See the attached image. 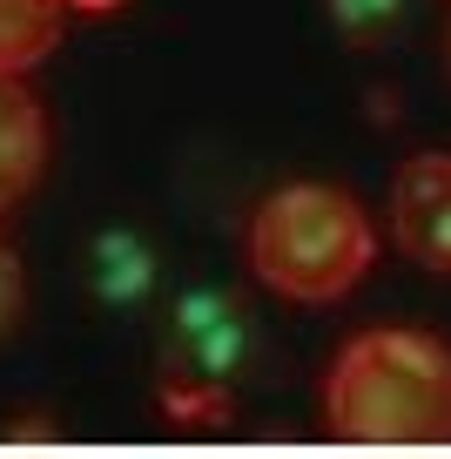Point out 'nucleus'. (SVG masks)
I'll return each mask as SVG.
<instances>
[{
	"label": "nucleus",
	"instance_id": "obj_1",
	"mask_svg": "<svg viewBox=\"0 0 451 459\" xmlns=\"http://www.w3.org/2000/svg\"><path fill=\"white\" fill-rule=\"evenodd\" d=\"M324 426L337 439H364V446H445L451 344L404 325L351 338L324 372Z\"/></svg>",
	"mask_w": 451,
	"mask_h": 459
},
{
	"label": "nucleus",
	"instance_id": "obj_2",
	"mask_svg": "<svg viewBox=\"0 0 451 459\" xmlns=\"http://www.w3.org/2000/svg\"><path fill=\"white\" fill-rule=\"evenodd\" d=\"M378 257V230L351 189L283 183L250 223V271L290 304H337Z\"/></svg>",
	"mask_w": 451,
	"mask_h": 459
},
{
	"label": "nucleus",
	"instance_id": "obj_3",
	"mask_svg": "<svg viewBox=\"0 0 451 459\" xmlns=\"http://www.w3.org/2000/svg\"><path fill=\"white\" fill-rule=\"evenodd\" d=\"M256 317L236 290L223 284H189L169 298V317H162V359H169V378H189V385H236L243 372H256Z\"/></svg>",
	"mask_w": 451,
	"mask_h": 459
},
{
	"label": "nucleus",
	"instance_id": "obj_4",
	"mask_svg": "<svg viewBox=\"0 0 451 459\" xmlns=\"http://www.w3.org/2000/svg\"><path fill=\"white\" fill-rule=\"evenodd\" d=\"M391 237L418 271L451 277V156L424 149L391 183Z\"/></svg>",
	"mask_w": 451,
	"mask_h": 459
},
{
	"label": "nucleus",
	"instance_id": "obj_5",
	"mask_svg": "<svg viewBox=\"0 0 451 459\" xmlns=\"http://www.w3.org/2000/svg\"><path fill=\"white\" fill-rule=\"evenodd\" d=\"M47 169V108L21 88V74H0V216L21 210Z\"/></svg>",
	"mask_w": 451,
	"mask_h": 459
},
{
	"label": "nucleus",
	"instance_id": "obj_6",
	"mask_svg": "<svg viewBox=\"0 0 451 459\" xmlns=\"http://www.w3.org/2000/svg\"><path fill=\"white\" fill-rule=\"evenodd\" d=\"M88 284H95L101 304L128 311V304H141L156 290V257H149V244H141L135 230H101L95 244H88Z\"/></svg>",
	"mask_w": 451,
	"mask_h": 459
},
{
	"label": "nucleus",
	"instance_id": "obj_7",
	"mask_svg": "<svg viewBox=\"0 0 451 459\" xmlns=\"http://www.w3.org/2000/svg\"><path fill=\"white\" fill-rule=\"evenodd\" d=\"M61 0H0V74H28L61 48Z\"/></svg>",
	"mask_w": 451,
	"mask_h": 459
},
{
	"label": "nucleus",
	"instance_id": "obj_8",
	"mask_svg": "<svg viewBox=\"0 0 451 459\" xmlns=\"http://www.w3.org/2000/svg\"><path fill=\"white\" fill-rule=\"evenodd\" d=\"M351 48H391L411 28V0H324Z\"/></svg>",
	"mask_w": 451,
	"mask_h": 459
},
{
	"label": "nucleus",
	"instance_id": "obj_9",
	"mask_svg": "<svg viewBox=\"0 0 451 459\" xmlns=\"http://www.w3.org/2000/svg\"><path fill=\"white\" fill-rule=\"evenodd\" d=\"M162 412H169V426L183 432H216L229 426V385H189V378H162Z\"/></svg>",
	"mask_w": 451,
	"mask_h": 459
},
{
	"label": "nucleus",
	"instance_id": "obj_10",
	"mask_svg": "<svg viewBox=\"0 0 451 459\" xmlns=\"http://www.w3.org/2000/svg\"><path fill=\"white\" fill-rule=\"evenodd\" d=\"M21 311H28V277H21V257L0 244V338L21 325Z\"/></svg>",
	"mask_w": 451,
	"mask_h": 459
},
{
	"label": "nucleus",
	"instance_id": "obj_11",
	"mask_svg": "<svg viewBox=\"0 0 451 459\" xmlns=\"http://www.w3.org/2000/svg\"><path fill=\"white\" fill-rule=\"evenodd\" d=\"M61 7H81V14H108V7H128V0H61Z\"/></svg>",
	"mask_w": 451,
	"mask_h": 459
},
{
	"label": "nucleus",
	"instance_id": "obj_12",
	"mask_svg": "<svg viewBox=\"0 0 451 459\" xmlns=\"http://www.w3.org/2000/svg\"><path fill=\"white\" fill-rule=\"evenodd\" d=\"M445 68H451V21H445Z\"/></svg>",
	"mask_w": 451,
	"mask_h": 459
}]
</instances>
